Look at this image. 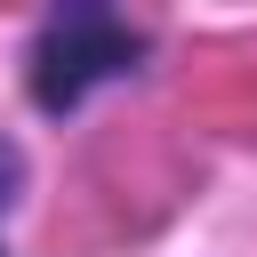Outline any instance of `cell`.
Instances as JSON below:
<instances>
[{"label":"cell","instance_id":"6da1fadb","mask_svg":"<svg viewBox=\"0 0 257 257\" xmlns=\"http://www.w3.org/2000/svg\"><path fill=\"white\" fill-rule=\"evenodd\" d=\"M145 56V40L112 16V8H64L40 24V48H32V96L48 112H72L88 88L104 80H128Z\"/></svg>","mask_w":257,"mask_h":257},{"label":"cell","instance_id":"7a4b0ae2","mask_svg":"<svg viewBox=\"0 0 257 257\" xmlns=\"http://www.w3.org/2000/svg\"><path fill=\"white\" fill-rule=\"evenodd\" d=\"M16 185H24V153H16L8 137H0V209L16 201Z\"/></svg>","mask_w":257,"mask_h":257}]
</instances>
